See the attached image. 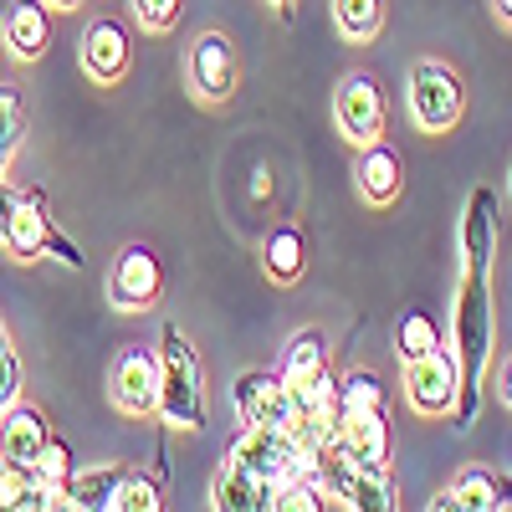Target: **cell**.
Returning <instances> with one entry per match:
<instances>
[{
	"mask_svg": "<svg viewBox=\"0 0 512 512\" xmlns=\"http://www.w3.org/2000/svg\"><path fill=\"white\" fill-rule=\"evenodd\" d=\"M456 374H461V390H456V410L451 420L472 425L482 415V374L492 359V292H487V272L482 267H466L461 272V292H456Z\"/></svg>",
	"mask_w": 512,
	"mask_h": 512,
	"instance_id": "cell-1",
	"label": "cell"
},
{
	"mask_svg": "<svg viewBox=\"0 0 512 512\" xmlns=\"http://www.w3.org/2000/svg\"><path fill=\"white\" fill-rule=\"evenodd\" d=\"M159 415L169 425H180V431H200V425L210 420L200 359H195L190 338L175 323L164 328V344H159Z\"/></svg>",
	"mask_w": 512,
	"mask_h": 512,
	"instance_id": "cell-2",
	"label": "cell"
},
{
	"mask_svg": "<svg viewBox=\"0 0 512 512\" xmlns=\"http://www.w3.org/2000/svg\"><path fill=\"white\" fill-rule=\"evenodd\" d=\"M405 103H410V118L420 134H451L466 113V88L441 57H420L405 82Z\"/></svg>",
	"mask_w": 512,
	"mask_h": 512,
	"instance_id": "cell-3",
	"label": "cell"
},
{
	"mask_svg": "<svg viewBox=\"0 0 512 512\" xmlns=\"http://www.w3.org/2000/svg\"><path fill=\"white\" fill-rule=\"evenodd\" d=\"M318 461V477H323V492L328 502L338 507H354V512H384V507H395V482L390 472H364V466H354L338 446H328Z\"/></svg>",
	"mask_w": 512,
	"mask_h": 512,
	"instance_id": "cell-4",
	"label": "cell"
},
{
	"mask_svg": "<svg viewBox=\"0 0 512 512\" xmlns=\"http://www.w3.org/2000/svg\"><path fill=\"white\" fill-rule=\"evenodd\" d=\"M456 390H461V374H456V354L451 349H431L405 364V405L425 420H446L456 410Z\"/></svg>",
	"mask_w": 512,
	"mask_h": 512,
	"instance_id": "cell-5",
	"label": "cell"
},
{
	"mask_svg": "<svg viewBox=\"0 0 512 512\" xmlns=\"http://www.w3.org/2000/svg\"><path fill=\"white\" fill-rule=\"evenodd\" d=\"M226 456L241 461L246 472H256V477L272 482V487H282L287 477H297V472L308 466V456L297 451L292 431H272V425H246V431L231 441Z\"/></svg>",
	"mask_w": 512,
	"mask_h": 512,
	"instance_id": "cell-6",
	"label": "cell"
},
{
	"mask_svg": "<svg viewBox=\"0 0 512 512\" xmlns=\"http://www.w3.org/2000/svg\"><path fill=\"white\" fill-rule=\"evenodd\" d=\"M384 113H390V103H384V88L369 72H349L344 82H338L333 118H338V128H344V139H354V144L379 139L384 134Z\"/></svg>",
	"mask_w": 512,
	"mask_h": 512,
	"instance_id": "cell-7",
	"label": "cell"
},
{
	"mask_svg": "<svg viewBox=\"0 0 512 512\" xmlns=\"http://www.w3.org/2000/svg\"><path fill=\"white\" fill-rule=\"evenodd\" d=\"M231 400H236L241 425H272V431H287V425L297 420V410H292V390H287L282 369H277V374H272V369H251V374H241V379H236V390H231Z\"/></svg>",
	"mask_w": 512,
	"mask_h": 512,
	"instance_id": "cell-8",
	"label": "cell"
},
{
	"mask_svg": "<svg viewBox=\"0 0 512 512\" xmlns=\"http://www.w3.org/2000/svg\"><path fill=\"white\" fill-rule=\"evenodd\" d=\"M159 292H164V267H159V256L149 246H128L113 272H108V297H113V308L123 313H144L159 303Z\"/></svg>",
	"mask_w": 512,
	"mask_h": 512,
	"instance_id": "cell-9",
	"label": "cell"
},
{
	"mask_svg": "<svg viewBox=\"0 0 512 512\" xmlns=\"http://www.w3.org/2000/svg\"><path fill=\"white\" fill-rule=\"evenodd\" d=\"M236 47L221 36V31H205L195 47H190V88L205 98V103H226L236 93Z\"/></svg>",
	"mask_w": 512,
	"mask_h": 512,
	"instance_id": "cell-10",
	"label": "cell"
},
{
	"mask_svg": "<svg viewBox=\"0 0 512 512\" xmlns=\"http://www.w3.org/2000/svg\"><path fill=\"white\" fill-rule=\"evenodd\" d=\"M113 405L123 415H154L159 410V354L123 349L113 364Z\"/></svg>",
	"mask_w": 512,
	"mask_h": 512,
	"instance_id": "cell-11",
	"label": "cell"
},
{
	"mask_svg": "<svg viewBox=\"0 0 512 512\" xmlns=\"http://www.w3.org/2000/svg\"><path fill=\"white\" fill-rule=\"evenodd\" d=\"M338 451L364 472H390V420L379 415H344L338 420Z\"/></svg>",
	"mask_w": 512,
	"mask_h": 512,
	"instance_id": "cell-12",
	"label": "cell"
},
{
	"mask_svg": "<svg viewBox=\"0 0 512 512\" xmlns=\"http://www.w3.org/2000/svg\"><path fill=\"white\" fill-rule=\"evenodd\" d=\"M0 41H6L11 57L36 62L41 52L52 47V11H47V0H11L6 21H0Z\"/></svg>",
	"mask_w": 512,
	"mask_h": 512,
	"instance_id": "cell-13",
	"label": "cell"
},
{
	"mask_svg": "<svg viewBox=\"0 0 512 512\" xmlns=\"http://www.w3.org/2000/svg\"><path fill=\"white\" fill-rule=\"evenodd\" d=\"M52 441V420L41 415L36 405H26V400H11L6 410H0V456L6 461H21V466H31L36 461V451Z\"/></svg>",
	"mask_w": 512,
	"mask_h": 512,
	"instance_id": "cell-14",
	"label": "cell"
},
{
	"mask_svg": "<svg viewBox=\"0 0 512 512\" xmlns=\"http://www.w3.org/2000/svg\"><path fill=\"white\" fill-rule=\"evenodd\" d=\"M52 236H57V226H52V216H47V205H41V195H31V190L16 195L0 246H6L11 256H21V262H31V256H41V251L52 246Z\"/></svg>",
	"mask_w": 512,
	"mask_h": 512,
	"instance_id": "cell-15",
	"label": "cell"
},
{
	"mask_svg": "<svg viewBox=\"0 0 512 512\" xmlns=\"http://www.w3.org/2000/svg\"><path fill=\"white\" fill-rule=\"evenodd\" d=\"M82 72L93 82H103V88H113L128 72V31L118 21H93L82 31Z\"/></svg>",
	"mask_w": 512,
	"mask_h": 512,
	"instance_id": "cell-16",
	"label": "cell"
},
{
	"mask_svg": "<svg viewBox=\"0 0 512 512\" xmlns=\"http://www.w3.org/2000/svg\"><path fill=\"white\" fill-rule=\"evenodd\" d=\"M354 175H359V195H364L369 205H395L400 190H405V159H400V149L369 139Z\"/></svg>",
	"mask_w": 512,
	"mask_h": 512,
	"instance_id": "cell-17",
	"label": "cell"
},
{
	"mask_svg": "<svg viewBox=\"0 0 512 512\" xmlns=\"http://www.w3.org/2000/svg\"><path fill=\"white\" fill-rule=\"evenodd\" d=\"M272 482H262L256 472H246L241 461H231L226 456V466L216 472V482H210V502H216L221 512H262V507H272Z\"/></svg>",
	"mask_w": 512,
	"mask_h": 512,
	"instance_id": "cell-18",
	"label": "cell"
},
{
	"mask_svg": "<svg viewBox=\"0 0 512 512\" xmlns=\"http://www.w3.org/2000/svg\"><path fill=\"white\" fill-rule=\"evenodd\" d=\"M492 246H497V195L482 185L466 200V221H461V256L466 267H492Z\"/></svg>",
	"mask_w": 512,
	"mask_h": 512,
	"instance_id": "cell-19",
	"label": "cell"
},
{
	"mask_svg": "<svg viewBox=\"0 0 512 512\" xmlns=\"http://www.w3.org/2000/svg\"><path fill=\"white\" fill-rule=\"evenodd\" d=\"M262 267H267V277H272V282L292 287L297 277H303V267H308L303 231H297V226H272V231H267V241H262Z\"/></svg>",
	"mask_w": 512,
	"mask_h": 512,
	"instance_id": "cell-20",
	"label": "cell"
},
{
	"mask_svg": "<svg viewBox=\"0 0 512 512\" xmlns=\"http://www.w3.org/2000/svg\"><path fill=\"white\" fill-rule=\"evenodd\" d=\"M128 466H82V472L67 477V507H82V512H108L113 507V492L123 482Z\"/></svg>",
	"mask_w": 512,
	"mask_h": 512,
	"instance_id": "cell-21",
	"label": "cell"
},
{
	"mask_svg": "<svg viewBox=\"0 0 512 512\" xmlns=\"http://www.w3.org/2000/svg\"><path fill=\"white\" fill-rule=\"evenodd\" d=\"M390 410V390H384V379L374 369H349L338 379V420L344 415H379Z\"/></svg>",
	"mask_w": 512,
	"mask_h": 512,
	"instance_id": "cell-22",
	"label": "cell"
},
{
	"mask_svg": "<svg viewBox=\"0 0 512 512\" xmlns=\"http://www.w3.org/2000/svg\"><path fill=\"white\" fill-rule=\"evenodd\" d=\"M431 349H441V323H436V313L410 308V313L400 318V328H395V354L410 364V359L431 354Z\"/></svg>",
	"mask_w": 512,
	"mask_h": 512,
	"instance_id": "cell-23",
	"label": "cell"
},
{
	"mask_svg": "<svg viewBox=\"0 0 512 512\" xmlns=\"http://www.w3.org/2000/svg\"><path fill=\"white\" fill-rule=\"evenodd\" d=\"M333 21L349 41H374L384 31V0H333Z\"/></svg>",
	"mask_w": 512,
	"mask_h": 512,
	"instance_id": "cell-24",
	"label": "cell"
},
{
	"mask_svg": "<svg viewBox=\"0 0 512 512\" xmlns=\"http://www.w3.org/2000/svg\"><path fill=\"white\" fill-rule=\"evenodd\" d=\"M456 512H492L497 507V477L482 472V466H466V472L451 482Z\"/></svg>",
	"mask_w": 512,
	"mask_h": 512,
	"instance_id": "cell-25",
	"label": "cell"
},
{
	"mask_svg": "<svg viewBox=\"0 0 512 512\" xmlns=\"http://www.w3.org/2000/svg\"><path fill=\"white\" fill-rule=\"evenodd\" d=\"M323 364H328V338L318 328H303L282 354V374H308V369H323Z\"/></svg>",
	"mask_w": 512,
	"mask_h": 512,
	"instance_id": "cell-26",
	"label": "cell"
},
{
	"mask_svg": "<svg viewBox=\"0 0 512 512\" xmlns=\"http://www.w3.org/2000/svg\"><path fill=\"white\" fill-rule=\"evenodd\" d=\"M21 123H26V113H21V93L11 88V82H0V169H6L11 154L21 149Z\"/></svg>",
	"mask_w": 512,
	"mask_h": 512,
	"instance_id": "cell-27",
	"label": "cell"
},
{
	"mask_svg": "<svg viewBox=\"0 0 512 512\" xmlns=\"http://www.w3.org/2000/svg\"><path fill=\"white\" fill-rule=\"evenodd\" d=\"M31 472H36L41 482H47V487H67V477L77 472V466H72V446L52 436L47 446L36 451V461H31Z\"/></svg>",
	"mask_w": 512,
	"mask_h": 512,
	"instance_id": "cell-28",
	"label": "cell"
},
{
	"mask_svg": "<svg viewBox=\"0 0 512 512\" xmlns=\"http://www.w3.org/2000/svg\"><path fill=\"white\" fill-rule=\"evenodd\" d=\"M113 507H118V512H154V507H159V487H154V477H144V472H123V482H118V492H113Z\"/></svg>",
	"mask_w": 512,
	"mask_h": 512,
	"instance_id": "cell-29",
	"label": "cell"
},
{
	"mask_svg": "<svg viewBox=\"0 0 512 512\" xmlns=\"http://www.w3.org/2000/svg\"><path fill=\"white\" fill-rule=\"evenodd\" d=\"M180 11H185V0H134V16L144 31H175Z\"/></svg>",
	"mask_w": 512,
	"mask_h": 512,
	"instance_id": "cell-30",
	"label": "cell"
},
{
	"mask_svg": "<svg viewBox=\"0 0 512 512\" xmlns=\"http://www.w3.org/2000/svg\"><path fill=\"white\" fill-rule=\"evenodd\" d=\"M11 205H16V190L0 180V236H6V221H11Z\"/></svg>",
	"mask_w": 512,
	"mask_h": 512,
	"instance_id": "cell-31",
	"label": "cell"
},
{
	"mask_svg": "<svg viewBox=\"0 0 512 512\" xmlns=\"http://www.w3.org/2000/svg\"><path fill=\"white\" fill-rule=\"evenodd\" d=\"M497 395H502V405L512 410V359L502 364V374H497Z\"/></svg>",
	"mask_w": 512,
	"mask_h": 512,
	"instance_id": "cell-32",
	"label": "cell"
},
{
	"mask_svg": "<svg viewBox=\"0 0 512 512\" xmlns=\"http://www.w3.org/2000/svg\"><path fill=\"white\" fill-rule=\"evenodd\" d=\"M431 507H436V512H456V497H451V487H446V492H436V502H431Z\"/></svg>",
	"mask_w": 512,
	"mask_h": 512,
	"instance_id": "cell-33",
	"label": "cell"
},
{
	"mask_svg": "<svg viewBox=\"0 0 512 512\" xmlns=\"http://www.w3.org/2000/svg\"><path fill=\"white\" fill-rule=\"evenodd\" d=\"M497 507H512V477H507V482L497 477Z\"/></svg>",
	"mask_w": 512,
	"mask_h": 512,
	"instance_id": "cell-34",
	"label": "cell"
},
{
	"mask_svg": "<svg viewBox=\"0 0 512 512\" xmlns=\"http://www.w3.org/2000/svg\"><path fill=\"white\" fill-rule=\"evenodd\" d=\"M82 0H47V11H77Z\"/></svg>",
	"mask_w": 512,
	"mask_h": 512,
	"instance_id": "cell-35",
	"label": "cell"
},
{
	"mask_svg": "<svg viewBox=\"0 0 512 512\" xmlns=\"http://www.w3.org/2000/svg\"><path fill=\"white\" fill-rule=\"evenodd\" d=\"M492 6H497V16H502V21L512 26V0H492Z\"/></svg>",
	"mask_w": 512,
	"mask_h": 512,
	"instance_id": "cell-36",
	"label": "cell"
},
{
	"mask_svg": "<svg viewBox=\"0 0 512 512\" xmlns=\"http://www.w3.org/2000/svg\"><path fill=\"white\" fill-rule=\"evenodd\" d=\"M0 354H11V333H6V318H0Z\"/></svg>",
	"mask_w": 512,
	"mask_h": 512,
	"instance_id": "cell-37",
	"label": "cell"
},
{
	"mask_svg": "<svg viewBox=\"0 0 512 512\" xmlns=\"http://www.w3.org/2000/svg\"><path fill=\"white\" fill-rule=\"evenodd\" d=\"M272 6H277V11H287V6H292V0H272Z\"/></svg>",
	"mask_w": 512,
	"mask_h": 512,
	"instance_id": "cell-38",
	"label": "cell"
},
{
	"mask_svg": "<svg viewBox=\"0 0 512 512\" xmlns=\"http://www.w3.org/2000/svg\"><path fill=\"white\" fill-rule=\"evenodd\" d=\"M507 185H512V175H507Z\"/></svg>",
	"mask_w": 512,
	"mask_h": 512,
	"instance_id": "cell-39",
	"label": "cell"
}]
</instances>
